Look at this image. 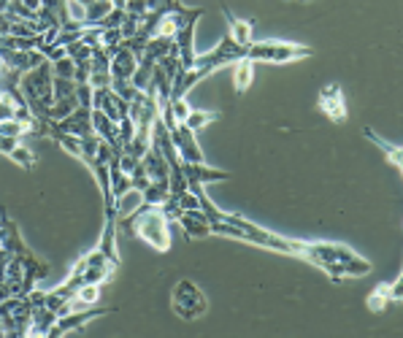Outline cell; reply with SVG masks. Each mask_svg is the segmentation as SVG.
I'll return each instance as SVG.
<instances>
[{
    "label": "cell",
    "mask_w": 403,
    "mask_h": 338,
    "mask_svg": "<svg viewBox=\"0 0 403 338\" xmlns=\"http://www.w3.org/2000/svg\"><path fill=\"white\" fill-rule=\"evenodd\" d=\"M117 225L131 235H138L143 244L155 249V252H168L170 249V222L163 214L160 206H138L131 217L117 220Z\"/></svg>",
    "instance_id": "obj_1"
},
{
    "label": "cell",
    "mask_w": 403,
    "mask_h": 338,
    "mask_svg": "<svg viewBox=\"0 0 403 338\" xmlns=\"http://www.w3.org/2000/svg\"><path fill=\"white\" fill-rule=\"evenodd\" d=\"M52 84H54V73H52V63H49V60H44L41 66L22 73V78H19V90L25 95L30 111L39 119H46V111H49L54 103Z\"/></svg>",
    "instance_id": "obj_2"
},
{
    "label": "cell",
    "mask_w": 403,
    "mask_h": 338,
    "mask_svg": "<svg viewBox=\"0 0 403 338\" xmlns=\"http://www.w3.org/2000/svg\"><path fill=\"white\" fill-rule=\"evenodd\" d=\"M312 46L303 43H292V41H252L247 46V57L252 63H271V66H285V63H295L303 57H312Z\"/></svg>",
    "instance_id": "obj_3"
},
{
    "label": "cell",
    "mask_w": 403,
    "mask_h": 338,
    "mask_svg": "<svg viewBox=\"0 0 403 338\" xmlns=\"http://www.w3.org/2000/svg\"><path fill=\"white\" fill-rule=\"evenodd\" d=\"M170 306L176 317L182 319H198L208 312V300L203 295V290L193 282V279H179L173 287V295H170Z\"/></svg>",
    "instance_id": "obj_4"
},
{
    "label": "cell",
    "mask_w": 403,
    "mask_h": 338,
    "mask_svg": "<svg viewBox=\"0 0 403 338\" xmlns=\"http://www.w3.org/2000/svg\"><path fill=\"white\" fill-rule=\"evenodd\" d=\"M244 57H247V46L235 43V41L230 39V33H228V36H222V41L214 46V49L198 54L195 68H203L208 76H211L214 71H220V68H225V66H233V63L244 60Z\"/></svg>",
    "instance_id": "obj_5"
},
{
    "label": "cell",
    "mask_w": 403,
    "mask_h": 338,
    "mask_svg": "<svg viewBox=\"0 0 403 338\" xmlns=\"http://www.w3.org/2000/svg\"><path fill=\"white\" fill-rule=\"evenodd\" d=\"M111 312H117V309H78V312L60 314V317L54 319V325L49 327V336L57 338V336H66V333H78L87 322H92V319H98V317L111 314Z\"/></svg>",
    "instance_id": "obj_6"
},
{
    "label": "cell",
    "mask_w": 403,
    "mask_h": 338,
    "mask_svg": "<svg viewBox=\"0 0 403 338\" xmlns=\"http://www.w3.org/2000/svg\"><path fill=\"white\" fill-rule=\"evenodd\" d=\"M317 108L325 114L330 122H347V101H344V92H341V84H325L320 95H317Z\"/></svg>",
    "instance_id": "obj_7"
},
{
    "label": "cell",
    "mask_w": 403,
    "mask_h": 338,
    "mask_svg": "<svg viewBox=\"0 0 403 338\" xmlns=\"http://www.w3.org/2000/svg\"><path fill=\"white\" fill-rule=\"evenodd\" d=\"M200 16H190V19H184L182 27L176 30V36H173V46H176V52H179V63H182L184 71H190V68L195 66V25Z\"/></svg>",
    "instance_id": "obj_8"
},
{
    "label": "cell",
    "mask_w": 403,
    "mask_h": 338,
    "mask_svg": "<svg viewBox=\"0 0 403 338\" xmlns=\"http://www.w3.org/2000/svg\"><path fill=\"white\" fill-rule=\"evenodd\" d=\"M170 138H173V146H176V152H179V160H182V163H206L203 149L198 146V133H193L187 125L179 122V125L170 130Z\"/></svg>",
    "instance_id": "obj_9"
},
{
    "label": "cell",
    "mask_w": 403,
    "mask_h": 338,
    "mask_svg": "<svg viewBox=\"0 0 403 338\" xmlns=\"http://www.w3.org/2000/svg\"><path fill=\"white\" fill-rule=\"evenodd\" d=\"M182 170H184V179H187V187L190 184H211V182H228V179H233L230 170L211 168L206 163H182Z\"/></svg>",
    "instance_id": "obj_10"
},
{
    "label": "cell",
    "mask_w": 403,
    "mask_h": 338,
    "mask_svg": "<svg viewBox=\"0 0 403 338\" xmlns=\"http://www.w3.org/2000/svg\"><path fill=\"white\" fill-rule=\"evenodd\" d=\"M176 225L182 227L187 241H198V238H208L211 235V222H208V217L200 208L198 211H182V217L176 220Z\"/></svg>",
    "instance_id": "obj_11"
},
{
    "label": "cell",
    "mask_w": 403,
    "mask_h": 338,
    "mask_svg": "<svg viewBox=\"0 0 403 338\" xmlns=\"http://www.w3.org/2000/svg\"><path fill=\"white\" fill-rule=\"evenodd\" d=\"M117 233H119V225H117V214H103V233H101V241H98V249L103 252V257L114 265H122V257H119V249H117Z\"/></svg>",
    "instance_id": "obj_12"
},
{
    "label": "cell",
    "mask_w": 403,
    "mask_h": 338,
    "mask_svg": "<svg viewBox=\"0 0 403 338\" xmlns=\"http://www.w3.org/2000/svg\"><path fill=\"white\" fill-rule=\"evenodd\" d=\"M220 9L225 14V22H228V33H230V39L235 43H241V46H249L252 41H255V22L252 19H241V16H235L228 6H225V0H220Z\"/></svg>",
    "instance_id": "obj_13"
},
{
    "label": "cell",
    "mask_w": 403,
    "mask_h": 338,
    "mask_svg": "<svg viewBox=\"0 0 403 338\" xmlns=\"http://www.w3.org/2000/svg\"><path fill=\"white\" fill-rule=\"evenodd\" d=\"M57 128L68 135H76V138H84V135H90L92 130V108H84V106H78L76 111H71L66 119H60L57 122Z\"/></svg>",
    "instance_id": "obj_14"
},
{
    "label": "cell",
    "mask_w": 403,
    "mask_h": 338,
    "mask_svg": "<svg viewBox=\"0 0 403 338\" xmlns=\"http://www.w3.org/2000/svg\"><path fill=\"white\" fill-rule=\"evenodd\" d=\"M141 165H143V170L149 173V179H152V182H168L170 165H168V160H165V155L157 149L155 143H152V146H149V152L141 157Z\"/></svg>",
    "instance_id": "obj_15"
},
{
    "label": "cell",
    "mask_w": 403,
    "mask_h": 338,
    "mask_svg": "<svg viewBox=\"0 0 403 338\" xmlns=\"http://www.w3.org/2000/svg\"><path fill=\"white\" fill-rule=\"evenodd\" d=\"M136 68H138V54H133L128 46H122L119 43L117 52L111 54V78H128L131 81L133 73H136Z\"/></svg>",
    "instance_id": "obj_16"
},
{
    "label": "cell",
    "mask_w": 403,
    "mask_h": 338,
    "mask_svg": "<svg viewBox=\"0 0 403 338\" xmlns=\"http://www.w3.org/2000/svg\"><path fill=\"white\" fill-rule=\"evenodd\" d=\"M363 135H365V138H368L371 143H374V146H377L382 155H384V160L390 163L392 168L401 173V170H403V149H401V146H398V143L384 141V138H382L379 133L371 130V128H363Z\"/></svg>",
    "instance_id": "obj_17"
},
{
    "label": "cell",
    "mask_w": 403,
    "mask_h": 338,
    "mask_svg": "<svg viewBox=\"0 0 403 338\" xmlns=\"http://www.w3.org/2000/svg\"><path fill=\"white\" fill-rule=\"evenodd\" d=\"M252 78H255V63H252L249 57L233 63V90L238 92V95H244V92L252 87Z\"/></svg>",
    "instance_id": "obj_18"
},
{
    "label": "cell",
    "mask_w": 403,
    "mask_h": 338,
    "mask_svg": "<svg viewBox=\"0 0 403 338\" xmlns=\"http://www.w3.org/2000/svg\"><path fill=\"white\" fill-rule=\"evenodd\" d=\"M143 195V206H163L170 198V187L168 182H149V187L141 193Z\"/></svg>",
    "instance_id": "obj_19"
},
{
    "label": "cell",
    "mask_w": 403,
    "mask_h": 338,
    "mask_svg": "<svg viewBox=\"0 0 403 338\" xmlns=\"http://www.w3.org/2000/svg\"><path fill=\"white\" fill-rule=\"evenodd\" d=\"M220 119V111H200V108H190V114H187V119H184L182 125H187L193 133L203 130V128H208L211 122H217Z\"/></svg>",
    "instance_id": "obj_20"
},
{
    "label": "cell",
    "mask_w": 403,
    "mask_h": 338,
    "mask_svg": "<svg viewBox=\"0 0 403 338\" xmlns=\"http://www.w3.org/2000/svg\"><path fill=\"white\" fill-rule=\"evenodd\" d=\"M173 49V39H165V36H152V39L146 41V46H143V54L146 57H152V60H163L165 54H170Z\"/></svg>",
    "instance_id": "obj_21"
},
{
    "label": "cell",
    "mask_w": 403,
    "mask_h": 338,
    "mask_svg": "<svg viewBox=\"0 0 403 338\" xmlns=\"http://www.w3.org/2000/svg\"><path fill=\"white\" fill-rule=\"evenodd\" d=\"M143 203V195L138 190H128L122 198H117V220H125V217H131L136 208Z\"/></svg>",
    "instance_id": "obj_22"
},
{
    "label": "cell",
    "mask_w": 403,
    "mask_h": 338,
    "mask_svg": "<svg viewBox=\"0 0 403 338\" xmlns=\"http://www.w3.org/2000/svg\"><path fill=\"white\" fill-rule=\"evenodd\" d=\"M390 285H379L371 295H368V300H365V306L371 309V312H384L387 306H390Z\"/></svg>",
    "instance_id": "obj_23"
},
{
    "label": "cell",
    "mask_w": 403,
    "mask_h": 338,
    "mask_svg": "<svg viewBox=\"0 0 403 338\" xmlns=\"http://www.w3.org/2000/svg\"><path fill=\"white\" fill-rule=\"evenodd\" d=\"M9 160H11V163H16L19 168H25V170L36 168V155L27 149L25 143H16L11 152H9Z\"/></svg>",
    "instance_id": "obj_24"
},
{
    "label": "cell",
    "mask_w": 403,
    "mask_h": 338,
    "mask_svg": "<svg viewBox=\"0 0 403 338\" xmlns=\"http://www.w3.org/2000/svg\"><path fill=\"white\" fill-rule=\"evenodd\" d=\"M0 135H11V138H22V135H30V128L19 119H6L0 122Z\"/></svg>",
    "instance_id": "obj_25"
},
{
    "label": "cell",
    "mask_w": 403,
    "mask_h": 338,
    "mask_svg": "<svg viewBox=\"0 0 403 338\" xmlns=\"http://www.w3.org/2000/svg\"><path fill=\"white\" fill-rule=\"evenodd\" d=\"M52 73L60 78H73V73H76V63L66 54V57H60V60H54L52 63Z\"/></svg>",
    "instance_id": "obj_26"
},
{
    "label": "cell",
    "mask_w": 403,
    "mask_h": 338,
    "mask_svg": "<svg viewBox=\"0 0 403 338\" xmlns=\"http://www.w3.org/2000/svg\"><path fill=\"white\" fill-rule=\"evenodd\" d=\"M14 114H16V101H14L9 92L0 90V122L14 119Z\"/></svg>",
    "instance_id": "obj_27"
},
{
    "label": "cell",
    "mask_w": 403,
    "mask_h": 338,
    "mask_svg": "<svg viewBox=\"0 0 403 338\" xmlns=\"http://www.w3.org/2000/svg\"><path fill=\"white\" fill-rule=\"evenodd\" d=\"M170 114H173V119H176V122H184V119H187V114H190V103H187L184 98L170 101Z\"/></svg>",
    "instance_id": "obj_28"
},
{
    "label": "cell",
    "mask_w": 403,
    "mask_h": 338,
    "mask_svg": "<svg viewBox=\"0 0 403 338\" xmlns=\"http://www.w3.org/2000/svg\"><path fill=\"white\" fill-rule=\"evenodd\" d=\"M76 98H78V106L92 108V87H90V81H87V84H76Z\"/></svg>",
    "instance_id": "obj_29"
},
{
    "label": "cell",
    "mask_w": 403,
    "mask_h": 338,
    "mask_svg": "<svg viewBox=\"0 0 403 338\" xmlns=\"http://www.w3.org/2000/svg\"><path fill=\"white\" fill-rule=\"evenodd\" d=\"M16 143H19V138H11V135H0V155L9 157V152H11Z\"/></svg>",
    "instance_id": "obj_30"
},
{
    "label": "cell",
    "mask_w": 403,
    "mask_h": 338,
    "mask_svg": "<svg viewBox=\"0 0 403 338\" xmlns=\"http://www.w3.org/2000/svg\"><path fill=\"white\" fill-rule=\"evenodd\" d=\"M401 287H403V276H398V279H395V285H390V300H395V303L403 298Z\"/></svg>",
    "instance_id": "obj_31"
},
{
    "label": "cell",
    "mask_w": 403,
    "mask_h": 338,
    "mask_svg": "<svg viewBox=\"0 0 403 338\" xmlns=\"http://www.w3.org/2000/svg\"><path fill=\"white\" fill-rule=\"evenodd\" d=\"M22 3H25L30 11H36V14H39V11H41V6H44L41 0H22Z\"/></svg>",
    "instance_id": "obj_32"
},
{
    "label": "cell",
    "mask_w": 403,
    "mask_h": 338,
    "mask_svg": "<svg viewBox=\"0 0 403 338\" xmlns=\"http://www.w3.org/2000/svg\"><path fill=\"white\" fill-rule=\"evenodd\" d=\"M298 3H306V0H298Z\"/></svg>",
    "instance_id": "obj_33"
}]
</instances>
